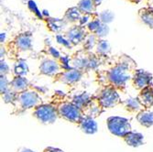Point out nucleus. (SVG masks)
Returning a JSON list of instances; mask_svg holds the SVG:
<instances>
[{
    "mask_svg": "<svg viewBox=\"0 0 153 152\" xmlns=\"http://www.w3.org/2000/svg\"><path fill=\"white\" fill-rule=\"evenodd\" d=\"M137 70V62L128 55L122 53L110 56L108 61L94 72L95 81L100 88L113 87L123 93Z\"/></svg>",
    "mask_w": 153,
    "mask_h": 152,
    "instance_id": "f257e3e1",
    "label": "nucleus"
},
{
    "mask_svg": "<svg viewBox=\"0 0 153 152\" xmlns=\"http://www.w3.org/2000/svg\"><path fill=\"white\" fill-rule=\"evenodd\" d=\"M110 58V56H104L94 51H86L81 50L69 57V65L71 68H75L83 73L96 71L103 66Z\"/></svg>",
    "mask_w": 153,
    "mask_h": 152,
    "instance_id": "f03ea898",
    "label": "nucleus"
},
{
    "mask_svg": "<svg viewBox=\"0 0 153 152\" xmlns=\"http://www.w3.org/2000/svg\"><path fill=\"white\" fill-rule=\"evenodd\" d=\"M51 102L56 106L59 118H62L79 126L85 117L82 110L69 99L67 94L62 92H55Z\"/></svg>",
    "mask_w": 153,
    "mask_h": 152,
    "instance_id": "7ed1b4c3",
    "label": "nucleus"
},
{
    "mask_svg": "<svg viewBox=\"0 0 153 152\" xmlns=\"http://www.w3.org/2000/svg\"><path fill=\"white\" fill-rule=\"evenodd\" d=\"M43 104V100L39 93L38 89L31 85L29 89L16 93L13 103V115H19L29 109H34L36 106Z\"/></svg>",
    "mask_w": 153,
    "mask_h": 152,
    "instance_id": "20e7f679",
    "label": "nucleus"
},
{
    "mask_svg": "<svg viewBox=\"0 0 153 152\" xmlns=\"http://www.w3.org/2000/svg\"><path fill=\"white\" fill-rule=\"evenodd\" d=\"M32 49V34L30 31H25L14 38L11 42H8L6 50L11 60L17 61L22 52L29 51Z\"/></svg>",
    "mask_w": 153,
    "mask_h": 152,
    "instance_id": "39448f33",
    "label": "nucleus"
},
{
    "mask_svg": "<svg viewBox=\"0 0 153 152\" xmlns=\"http://www.w3.org/2000/svg\"><path fill=\"white\" fill-rule=\"evenodd\" d=\"M32 116L42 124H53L59 118L57 108L51 102L36 106L32 109Z\"/></svg>",
    "mask_w": 153,
    "mask_h": 152,
    "instance_id": "423d86ee",
    "label": "nucleus"
},
{
    "mask_svg": "<svg viewBox=\"0 0 153 152\" xmlns=\"http://www.w3.org/2000/svg\"><path fill=\"white\" fill-rule=\"evenodd\" d=\"M108 130L114 136L122 137L127 134L132 132L130 121L125 117L110 116L106 120Z\"/></svg>",
    "mask_w": 153,
    "mask_h": 152,
    "instance_id": "0eeeda50",
    "label": "nucleus"
},
{
    "mask_svg": "<svg viewBox=\"0 0 153 152\" xmlns=\"http://www.w3.org/2000/svg\"><path fill=\"white\" fill-rule=\"evenodd\" d=\"M102 104V105L106 109L113 108L119 104H122L120 99L119 92L113 87H103L100 88L94 93Z\"/></svg>",
    "mask_w": 153,
    "mask_h": 152,
    "instance_id": "6e6552de",
    "label": "nucleus"
},
{
    "mask_svg": "<svg viewBox=\"0 0 153 152\" xmlns=\"http://www.w3.org/2000/svg\"><path fill=\"white\" fill-rule=\"evenodd\" d=\"M85 73H83L78 69L75 68H69L66 69L58 75L53 77L54 82H61V84L69 85V86H74L77 85L78 82L82 79L85 76Z\"/></svg>",
    "mask_w": 153,
    "mask_h": 152,
    "instance_id": "1a4fd4ad",
    "label": "nucleus"
},
{
    "mask_svg": "<svg viewBox=\"0 0 153 152\" xmlns=\"http://www.w3.org/2000/svg\"><path fill=\"white\" fill-rule=\"evenodd\" d=\"M88 34L89 31L87 30L86 27H82L79 24H76L69 27L64 36L68 39L69 42L72 44V46H76L81 43H83V41H85Z\"/></svg>",
    "mask_w": 153,
    "mask_h": 152,
    "instance_id": "9d476101",
    "label": "nucleus"
},
{
    "mask_svg": "<svg viewBox=\"0 0 153 152\" xmlns=\"http://www.w3.org/2000/svg\"><path fill=\"white\" fill-rule=\"evenodd\" d=\"M39 74L53 78L59 73H61L62 72H63L65 69L58 60L46 58L39 64Z\"/></svg>",
    "mask_w": 153,
    "mask_h": 152,
    "instance_id": "9b49d317",
    "label": "nucleus"
},
{
    "mask_svg": "<svg viewBox=\"0 0 153 152\" xmlns=\"http://www.w3.org/2000/svg\"><path fill=\"white\" fill-rule=\"evenodd\" d=\"M105 111V108L102 105L100 100L97 98V96H95L94 94L92 96L89 103L82 109L83 116L86 117L93 118V119L99 117Z\"/></svg>",
    "mask_w": 153,
    "mask_h": 152,
    "instance_id": "f8f14e48",
    "label": "nucleus"
},
{
    "mask_svg": "<svg viewBox=\"0 0 153 152\" xmlns=\"http://www.w3.org/2000/svg\"><path fill=\"white\" fill-rule=\"evenodd\" d=\"M152 74L142 69H137L135 72L131 82L136 90L141 91L147 86L152 85Z\"/></svg>",
    "mask_w": 153,
    "mask_h": 152,
    "instance_id": "ddd939ff",
    "label": "nucleus"
},
{
    "mask_svg": "<svg viewBox=\"0 0 153 152\" xmlns=\"http://www.w3.org/2000/svg\"><path fill=\"white\" fill-rule=\"evenodd\" d=\"M137 98L145 109L153 106V84L142 89L138 93Z\"/></svg>",
    "mask_w": 153,
    "mask_h": 152,
    "instance_id": "4468645a",
    "label": "nucleus"
},
{
    "mask_svg": "<svg viewBox=\"0 0 153 152\" xmlns=\"http://www.w3.org/2000/svg\"><path fill=\"white\" fill-rule=\"evenodd\" d=\"M31 85L30 81L23 76H14L10 81V90L15 93L25 91Z\"/></svg>",
    "mask_w": 153,
    "mask_h": 152,
    "instance_id": "2eb2a0df",
    "label": "nucleus"
},
{
    "mask_svg": "<svg viewBox=\"0 0 153 152\" xmlns=\"http://www.w3.org/2000/svg\"><path fill=\"white\" fill-rule=\"evenodd\" d=\"M122 139L125 141L127 145L133 147V148H137L143 145L144 143V136L140 133L137 132H130L127 134L126 136H124L122 137Z\"/></svg>",
    "mask_w": 153,
    "mask_h": 152,
    "instance_id": "dca6fc26",
    "label": "nucleus"
},
{
    "mask_svg": "<svg viewBox=\"0 0 153 152\" xmlns=\"http://www.w3.org/2000/svg\"><path fill=\"white\" fill-rule=\"evenodd\" d=\"M136 119L141 126L150 128L153 126V112H151L149 109H143L137 114Z\"/></svg>",
    "mask_w": 153,
    "mask_h": 152,
    "instance_id": "f3484780",
    "label": "nucleus"
},
{
    "mask_svg": "<svg viewBox=\"0 0 153 152\" xmlns=\"http://www.w3.org/2000/svg\"><path fill=\"white\" fill-rule=\"evenodd\" d=\"M92 96L93 95H91L87 92H82L81 93H77L74 95H68V97L77 107H79L82 110L89 103Z\"/></svg>",
    "mask_w": 153,
    "mask_h": 152,
    "instance_id": "a211bd4d",
    "label": "nucleus"
},
{
    "mask_svg": "<svg viewBox=\"0 0 153 152\" xmlns=\"http://www.w3.org/2000/svg\"><path fill=\"white\" fill-rule=\"evenodd\" d=\"M78 127L82 129V132H85V134H89V135H93V134L96 133L97 129H98V128H97V124L94 121V119L86 117V116L83 117V119L79 124Z\"/></svg>",
    "mask_w": 153,
    "mask_h": 152,
    "instance_id": "6ab92c4d",
    "label": "nucleus"
},
{
    "mask_svg": "<svg viewBox=\"0 0 153 152\" xmlns=\"http://www.w3.org/2000/svg\"><path fill=\"white\" fill-rule=\"evenodd\" d=\"M122 105H124V108L130 113H137V114L138 112H140L141 110L145 109L141 105V104L138 102L137 97L136 98L129 97L125 101H122Z\"/></svg>",
    "mask_w": 153,
    "mask_h": 152,
    "instance_id": "aec40b11",
    "label": "nucleus"
},
{
    "mask_svg": "<svg viewBox=\"0 0 153 152\" xmlns=\"http://www.w3.org/2000/svg\"><path fill=\"white\" fill-rule=\"evenodd\" d=\"M77 7L82 14L88 15H97L96 8L97 7L94 3L93 0H80L77 4Z\"/></svg>",
    "mask_w": 153,
    "mask_h": 152,
    "instance_id": "412c9836",
    "label": "nucleus"
},
{
    "mask_svg": "<svg viewBox=\"0 0 153 152\" xmlns=\"http://www.w3.org/2000/svg\"><path fill=\"white\" fill-rule=\"evenodd\" d=\"M82 16V13L81 12L79 7H70L66 10L63 19L68 23H76V22L80 21Z\"/></svg>",
    "mask_w": 153,
    "mask_h": 152,
    "instance_id": "4be33fe9",
    "label": "nucleus"
},
{
    "mask_svg": "<svg viewBox=\"0 0 153 152\" xmlns=\"http://www.w3.org/2000/svg\"><path fill=\"white\" fill-rule=\"evenodd\" d=\"M67 21L64 19H54V18H49L47 19V24L49 29L53 32H60L62 31L65 26L67 25Z\"/></svg>",
    "mask_w": 153,
    "mask_h": 152,
    "instance_id": "5701e85b",
    "label": "nucleus"
},
{
    "mask_svg": "<svg viewBox=\"0 0 153 152\" xmlns=\"http://www.w3.org/2000/svg\"><path fill=\"white\" fill-rule=\"evenodd\" d=\"M29 66L27 64V62L24 59H19L15 62L14 64V74L15 76H23L26 77V75L29 73Z\"/></svg>",
    "mask_w": 153,
    "mask_h": 152,
    "instance_id": "b1692460",
    "label": "nucleus"
},
{
    "mask_svg": "<svg viewBox=\"0 0 153 152\" xmlns=\"http://www.w3.org/2000/svg\"><path fill=\"white\" fill-rule=\"evenodd\" d=\"M138 15L147 26H149L150 29H153V11L150 8L146 7L140 9L138 12Z\"/></svg>",
    "mask_w": 153,
    "mask_h": 152,
    "instance_id": "393cba45",
    "label": "nucleus"
},
{
    "mask_svg": "<svg viewBox=\"0 0 153 152\" xmlns=\"http://www.w3.org/2000/svg\"><path fill=\"white\" fill-rule=\"evenodd\" d=\"M98 40H99L98 37H96L94 34L89 33L88 36L86 37V39H85V41H83V43H82V47H83L82 50H85L86 51H93L92 50L95 49Z\"/></svg>",
    "mask_w": 153,
    "mask_h": 152,
    "instance_id": "a878e982",
    "label": "nucleus"
},
{
    "mask_svg": "<svg viewBox=\"0 0 153 152\" xmlns=\"http://www.w3.org/2000/svg\"><path fill=\"white\" fill-rule=\"evenodd\" d=\"M110 51H111V48L109 43L105 39H99L97 45L95 47V52L100 55H104V56H110Z\"/></svg>",
    "mask_w": 153,
    "mask_h": 152,
    "instance_id": "bb28decb",
    "label": "nucleus"
},
{
    "mask_svg": "<svg viewBox=\"0 0 153 152\" xmlns=\"http://www.w3.org/2000/svg\"><path fill=\"white\" fill-rule=\"evenodd\" d=\"M98 18L99 19L104 23V24H109L111 23L114 19H115V15H114V13L112 11H110V10H104L102 12H100L98 14Z\"/></svg>",
    "mask_w": 153,
    "mask_h": 152,
    "instance_id": "cd10ccee",
    "label": "nucleus"
},
{
    "mask_svg": "<svg viewBox=\"0 0 153 152\" xmlns=\"http://www.w3.org/2000/svg\"><path fill=\"white\" fill-rule=\"evenodd\" d=\"M10 90V81L7 75H0V93L1 95Z\"/></svg>",
    "mask_w": 153,
    "mask_h": 152,
    "instance_id": "c85d7f7f",
    "label": "nucleus"
},
{
    "mask_svg": "<svg viewBox=\"0 0 153 152\" xmlns=\"http://www.w3.org/2000/svg\"><path fill=\"white\" fill-rule=\"evenodd\" d=\"M16 93H17L9 90L8 92H7L6 93H4V94L1 95V98H2V100L6 104H11V105H13L14 101H15V98H16Z\"/></svg>",
    "mask_w": 153,
    "mask_h": 152,
    "instance_id": "c756f323",
    "label": "nucleus"
},
{
    "mask_svg": "<svg viewBox=\"0 0 153 152\" xmlns=\"http://www.w3.org/2000/svg\"><path fill=\"white\" fill-rule=\"evenodd\" d=\"M8 73L9 67L7 63L4 60H1V62H0V75H7Z\"/></svg>",
    "mask_w": 153,
    "mask_h": 152,
    "instance_id": "7c9ffc66",
    "label": "nucleus"
},
{
    "mask_svg": "<svg viewBox=\"0 0 153 152\" xmlns=\"http://www.w3.org/2000/svg\"><path fill=\"white\" fill-rule=\"evenodd\" d=\"M42 152H64L63 150L57 148H53V147H48L46 148Z\"/></svg>",
    "mask_w": 153,
    "mask_h": 152,
    "instance_id": "2f4dec72",
    "label": "nucleus"
},
{
    "mask_svg": "<svg viewBox=\"0 0 153 152\" xmlns=\"http://www.w3.org/2000/svg\"><path fill=\"white\" fill-rule=\"evenodd\" d=\"M93 1H94V3L95 4V6H96V7H98V6H100V5H101V3H102L103 0H93Z\"/></svg>",
    "mask_w": 153,
    "mask_h": 152,
    "instance_id": "473e14b6",
    "label": "nucleus"
},
{
    "mask_svg": "<svg viewBox=\"0 0 153 152\" xmlns=\"http://www.w3.org/2000/svg\"><path fill=\"white\" fill-rule=\"evenodd\" d=\"M19 152H35V151H33V150H31L30 148H22V149L19 150Z\"/></svg>",
    "mask_w": 153,
    "mask_h": 152,
    "instance_id": "72a5a7b5",
    "label": "nucleus"
},
{
    "mask_svg": "<svg viewBox=\"0 0 153 152\" xmlns=\"http://www.w3.org/2000/svg\"><path fill=\"white\" fill-rule=\"evenodd\" d=\"M149 8H150L152 11H153V0H151V1H149Z\"/></svg>",
    "mask_w": 153,
    "mask_h": 152,
    "instance_id": "f704fd0d",
    "label": "nucleus"
},
{
    "mask_svg": "<svg viewBox=\"0 0 153 152\" xmlns=\"http://www.w3.org/2000/svg\"><path fill=\"white\" fill-rule=\"evenodd\" d=\"M5 33H1V42L3 43V38H4V39H5Z\"/></svg>",
    "mask_w": 153,
    "mask_h": 152,
    "instance_id": "c9c22d12",
    "label": "nucleus"
}]
</instances>
